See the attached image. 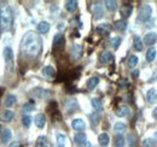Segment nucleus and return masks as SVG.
I'll return each mask as SVG.
<instances>
[{
	"instance_id": "1",
	"label": "nucleus",
	"mask_w": 157,
	"mask_h": 147,
	"mask_svg": "<svg viewBox=\"0 0 157 147\" xmlns=\"http://www.w3.org/2000/svg\"><path fill=\"white\" fill-rule=\"evenodd\" d=\"M42 50V40L34 32H27L22 37L21 42V51L28 57L35 58Z\"/></svg>"
},
{
	"instance_id": "2",
	"label": "nucleus",
	"mask_w": 157,
	"mask_h": 147,
	"mask_svg": "<svg viewBox=\"0 0 157 147\" xmlns=\"http://www.w3.org/2000/svg\"><path fill=\"white\" fill-rule=\"evenodd\" d=\"M13 21L11 7L7 2H0V33L10 30Z\"/></svg>"
},
{
	"instance_id": "3",
	"label": "nucleus",
	"mask_w": 157,
	"mask_h": 147,
	"mask_svg": "<svg viewBox=\"0 0 157 147\" xmlns=\"http://www.w3.org/2000/svg\"><path fill=\"white\" fill-rule=\"evenodd\" d=\"M151 15H152V9L150 5H144L140 11H139V19L143 21V22H146L151 18Z\"/></svg>"
},
{
	"instance_id": "4",
	"label": "nucleus",
	"mask_w": 157,
	"mask_h": 147,
	"mask_svg": "<svg viewBox=\"0 0 157 147\" xmlns=\"http://www.w3.org/2000/svg\"><path fill=\"white\" fill-rule=\"evenodd\" d=\"M2 53H4V59L6 62V66L11 70V64L13 63V51H12V48L11 47H5Z\"/></svg>"
},
{
	"instance_id": "5",
	"label": "nucleus",
	"mask_w": 157,
	"mask_h": 147,
	"mask_svg": "<svg viewBox=\"0 0 157 147\" xmlns=\"http://www.w3.org/2000/svg\"><path fill=\"white\" fill-rule=\"evenodd\" d=\"M92 12L94 15V18L99 19L104 16V9H103V4L99 2V1H96L92 4Z\"/></svg>"
},
{
	"instance_id": "6",
	"label": "nucleus",
	"mask_w": 157,
	"mask_h": 147,
	"mask_svg": "<svg viewBox=\"0 0 157 147\" xmlns=\"http://www.w3.org/2000/svg\"><path fill=\"white\" fill-rule=\"evenodd\" d=\"M82 51H83V48H82L81 45L74 43L73 47H71V52H70L71 58H73L74 60H78V59L81 58V55H82Z\"/></svg>"
},
{
	"instance_id": "7",
	"label": "nucleus",
	"mask_w": 157,
	"mask_h": 147,
	"mask_svg": "<svg viewBox=\"0 0 157 147\" xmlns=\"http://www.w3.org/2000/svg\"><path fill=\"white\" fill-rule=\"evenodd\" d=\"M64 42H65V40H64V36L62 35V34H56L55 37H53V50L55 51H57V50H62V47L64 46Z\"/></svg>"
},
{
	"instance_id": "8",
	"label": "nucleus",
	"mask_w": 157,
	"mask_h": 147,
	"mask_svg": "<svg viewBox=\"0 0 157 147\" xmlns=\"http://www.w3.org/2000/svg\"><path fill=\"white\" fill-rule=\"evenodd\" d=\"M132 11H133V6L132 5H128V4L122 5V7L120 9V13H121V16L123 18H128L132 15Z\"/></svg>"
},
{
	"instance_id": "9",
	"label": "nucleus",
	"mask_w": 157,
	"mask_h": 147,
	"mask_svg": "<svg viewBox=\"0 0 157 147\" xmlns=\"http://www.w3.org/2000/svg\"><path fill=\"white\" fill-rule=\"evenodd\" d=\"M110 30H111V27L108 23H101L96 28V32L98 34H101V35H108L110 33Z\"/></svg>"
},
{
	"instance_id": "10",
	"label": "nucleus",
	"mask_w": 157,
	"mask_h": 147,
	"mask_svg": "<svg viewBox=\"0 0 157 147\" xmlns=\"http://www.w3.org/2000/svg\"><path fill=\"white\" fill-rule=\"evenodd\" d=\"M34 123H35V126H36L38 128H44L45 124H46V117H45V115L38 113V115L34 117Z\"/></svg>"
},
{
	"instance_id": "11",
	"label": "nucleus",
	"mask_w": 157,
	"mask_h": 147,
	"mask_svg": "<svg viewBox=\"0 0 157 147\" xmlns=\"http://www.w3.org/2000/svg\"><path fill=\"white\" fill-rule=\"evenodd\" d=\"M113 53L111 52H109V51H104V52H101L100 55H99V60H100V63H103V64H106V63H110L111 60H113Z\"/></svg>"
},
{
	"instance_id": "12",
	"label": "nucleus",
	"mask_w": 157,
	"mask_h": 147,
	"mask_svg": "<svg viewBox=\"0 0 157 147\" xmlns=\"http://www.w3.org/2000/svg\"><path fill=\"white\" fill-rule=\"evenodd\" d=\"M131 113V109L127 105H120L116 110V115L118 117H127Z\"/></svg>"
},
{
	"instance_id": "13",
	"label": "nucleus",
	"mask_w": 157,
	"mask_h": 147,
	"mask_svg": "<svg viewBox=\"0 0 157 147\" xmlns=\"http://www.w3.org/2000/svg\"><path fill=\"white\" fill-rule=\"evenodd\" d=\"M157 41V35L156 33H154V32H151V33H147L145 37H144V43L145 45H154L155 42Z\"/></svg>"
},
{
	"instance_id": "14",
	"label": "nucleus",
	"mask_w": 157,
	"mask_h": 147,
	"mask_svg": "<svg viewBox=\"0 0 157 147\" xmlns=\"http://www.w3.org/2000/svg\"><path fill=\"white\" fill-rule=\"evenodd\" d=\"M33 92V95L36 96V98H46L48 95H51V92L50 91H46L44 88H35L32 91Z\"/></svg>"
},
{
	"instance_id": "15",
	"label": "nucleus",
	"mask_w": 157,
	"mask_h": 147,
	"mask_svg": "<svg viewBox=\"0 0 157 147\" xmlns=\"http://www.w3.org/2000/svg\"><path fill=\"white\" fill-rule=\"evenodd\" d=\"M13 117H15V113H13V111H11V110H5L0 115V118H1V121H4V122H10Z\"/></svg>"
},
{
	"instance_id": "16",
	"label": "nucleus",
	"mask_w": 157,
	"mask_h": 147,
	"mask_svg": "<svg viewBox=\"0 0 157 147\" xmlns=\"http://www.w3.org/2000/svg\"><path fill=\"white\" fill-rule=\"evenodd\" d=\"M76 107H78V103L75 99H68L65 101V109L68 110V112H73Z\"/></svg>"
},
{
	"instance_id": "17",
	"label": "nucleus",
	"mask_w": 157,
	"mask_h": 147,
	"mask_svg": "<svg viewBox=\"0 0 157 147\" xmlns=\"http://www.w3.org/2000/svg\"><path fill=\"white\" fill-rule=\"evenodd\" d=\"M98 141H99V145L103 147L108 146L109 145V141H110V139H109V135L106 134V133H103V134H100L98 136Z\"/></svg>"
},
{
	"instance_id": "18",
	"label": "nucleus",
	"mask_w": 157,
	"mask_h": 147,
	"mask_svg": "<svg viewBox=\"0 0 157 147\" xmlns=\"http://www.w3.org/2000/svg\"><path fill=\"white\" fill-rule=\"evenodd\" d=\"M71 126L75 130H83L85 129V122L81 119V118H75L73 122H71Z\"/></svg>"
},
{
	"instance_id": "19",
	"label": "nucleus",
	"mask_w": 157,
	"mask_h": 147,
	"mask_svg": "<svg viewBox=\"0 0 157 147\" xmlns=\"http://www.w3.org/2000/svg\"><path fill=\"white\" fill-rule=\"evenodd\" d=\"M42 75L45 76V77H48V78H51V77H55V75H56V71H55V69L52 68V66H45L44 69H42Z\"/></svg>"
},
{
	"instance_id": "20",
	"label": "nucleus",
	"mask_w": 157,
	"mask_h": 147,
	"mask_svg": "<svg viewBox=\"0 0 157 147\" xmlns=\"http://www.w3.org/2000/svg\"><path fill=\"white\" fill-rule=\"evenodd\" d=\"M99 83V78L97 77V76H93V77H91L88 81H87V88L88 89H94L97 86H98Z\"/></svg>"
},
{
	"instance_id": "21",
	"label": "nucleus",
	"mask_w": 157,
	"mask_h": 147,
	"mask_svg": "<svg viewBox=\"0 0 157 147\" xmlns=\"http://www.w3.org/2000/svg\"><path fill=\"white\" fill-rule=\"evenodd\" d=\"M127 24H128V23H127L126 19H120V21H116V22H115L114 27L117 29L118 32H123V30H126Z\"/></svg>"
},
{
	"instance_id": "22",
	"label": "nucleus",
	"mask_w": 157,
	"mask_h": 147,
	"mask_svg": "<svg viewBox=\"0 0 157 147\" xmlns=\"http://www.w3.org/2000/svg\"><path fill=\"white\" fill-rule=\"evenodd\" d=\"M16 101H17V98H16V95H13V94H9L7 96H6V99H5V106H7V107H10V106H12V105H15L16 104Z\"/></svg>"
},
{
	"instance_id": "23",
	"label": "nucleus",
	"mask_w": 157,
	"mask_h": 147,
	"mask_svg": "<svg viewBox=\"0 0 157 147\" xmlns=\"http://www.w3.org/2000/svg\"><path fill=\"white\" fill-rule=\"evenodd\" d=\"M38 30L41 34H46L50 32V24L47 22H40L38 24Z\"/></svg>"
},
{
	"instance_id": "24",
	"label": "nucleus",
	"mask_w": 157,
	"mask_h": 147,
	"mask_svg": "<svg viewBox=\"0 0 157 147\" xmlns=\"http://www.w3.org/2000/svg\"><path fill=\"white\" fill-rule=\"evenodd\" d=\"M133 47H134V50H137V51H143V48H144V43H143L141 39H140L139 36H134V40H133Z\"/></svg>"
},
{
	"instance_id": "25",
	"label": "nucleus",
	"mask_w": 157,
	"mask_h": 147,
	"mask_svg": "<svg viewBox=\"0 0 157 147\" xmlns=\"http://www.w3.org/2000/svg\"><path fill=\"white\" fill-rule=\"evenodd\" d=\"M65 9L69 11V12H74L76 9H78V1H74V0H69L65 2Z\"/></svg>"
},
{
	"instance_id": "26",
	"label": "nucleus",
	"mask_w": 157,
	"mask_h": 147,
	"mask_svg": "<svg viewBox=\"0 0 157 147\" xmlns=\"http://www.w3.org/2000/svg\"><path fill=\"white\" fill-rule=\"evenodd\" d=\"M11 130L9 128H6V129H4V131H2V134H1V142L2 144H6L10 139H11Z\"/></svg>"
},
{
	"instance_id": "27",
	"label": "nucleus",
	"mask_w": 157,
	"mask_h": 147,
	"mask_svg": "<svg viewBox=\"0 0 157 147\" xmlns=\"http://www.w3.org/2000/svg\"><path fill=\"white\" fill-rule=\"evenodd\" d=\"M146 99L149 103H155L157 100V92L155 89H149L146 94Z\"/></svg>"
},
{
	"instance_id": "28",
	"label": "nucleus",
	"mask_w": 157,
	"mask_h": 147,
	"mask_svg": "<svg viewBox=\"0 0 157 147\" xmlns=\"http://www.w3.org/2000/svg\"><path fill=\"white\" fill-rule=\"evenodd\" d=\"M48 140L46 136H39L38 140H36V145L35 147H48Z\"/></svg>"
},
{
	"instance_id": "29",
	"label": "nucleus",
	"mask_w": 157,
	"mask_h": 147,
	"mask_svg": "<svg viewBox=\"0 0 157 147\" xmlns=\"http://www.w3.org/2000/svg\"><path fill=\"white\" fill-rule=\"evenodd\" d=\"M104 4L109 11H115L117 9V2L114 0H106V1H104Z\"/></svg>"
},
{
	"instance_id": "30",
	"label": "nucleus",
	"mask_w": 157,
	"mask_h": 147,
	"mask_svg": "<svg viewBox=\"0 0 157 147\" xmlns=\"http://www.w3.org/2000/svg\"><path fill=\"white\" fill-rule=\"evenodd\" d=\"M86 139H87V138H86V134H85V133H78V134H75V136H74V141L78 142V145L82 144V142H85V141H87Z\"/></svg>"
},
{
	"instance_id": "31",
	"label": "nucleus",
	"mask_w": 157,
	"mask_h": 147,
	"mask_svg": "<svg viewBox=\"0 0 157 147\" xmlns=\"http://www.w3.org/2000/svg\"><path fill=\"white\" fill-rule=\"evenodd\" d=\"M92 106L97 111L103 110V103H101V100L98 99V98H93V99H92Z\"/></svg>"
},
{
	"instance_id": "32",
	"label": "nucleus",
	"mask_w": 157,
	"mask_h": 147,
	"mask_svg": "<svg viewBox=\"0 0 157 147\" xmlns=\"http://www.w3.org/2000/svg\"><path fill=\"white\" fill-rule=\"evenodd\" d=\"M34 110V101L33 100H29L28 103H25L23 106H22V111L23 112H30V111Z\"/></svg>"
},
{
	"instance_id": "33",
	"label": "nucleus",
	"mask_w": 157,
	"mask_h": 147,
	"mask_svg": "<svg viewBox=\"0 0 157 147\" xmlns=\"http://www.w3.org/2000/svg\"><path fill=\"white\" fill-rule=\"evenodd\" d=\"M138 62H139V59H138L137 55H131L129 58H128V62H127V65H128V68H134L136 65L138 64Z\"/></svg>"
},
{
	"instance_id": "34",
	"label": "nucleus",
	"mask_w": 157,
	"mask_h": 147,
	"mask_svg": "<svg viewBox=\"0 0 157 147\" xmlns=\"http://www.w3.org/2000/svg\"><path fill=\"white\" fill-rule=\"evenodd\" d=\"M124 138L122 136V135H116L115 136V141H114V144H115V147H123L124 146Z\"/></svg>"
},
{
	"instance_id": "35",
	"label": "nucleus",
	"mask_w": 157,
	"mask_h": 147,
	"mask_svg": "<svg viewBox=\"0 0 157 147\" xmlns=\"http://www.w3.org/2000/svg\"><path fill=\"white\" fill-rule=\"evenodd\" d=\"M155 57H156V50H155L154 47L149 48V51H147V53H146V60H147V62H152V60L155 59Z\"/></svg>"
},
{
	"instance_id": "36",
	"label": "nucleus",
	"mask_w": 157,
	"mask_h": 147,
	"mask_svg": "<svg viewBox=\"0 0 157 147\" xmlns=\"http://www.w3.org/2000/svg\"><path fill=\"white\" fill-rule=\"evenodd\" d=\"M65 146V135L64 134H57V147Z\"/></svg>"
},
{
	"instance_id": "37",
	"label": "nucleus",
	"mask_w": 157,
	"mask_h": 147,
	"mask_svg": "<svg viewBox=\"0 0 157 147\" xmlns=\"http://www.w3.org/2000/svg\"><path fill=\"white\" fill-rule=\"evenodd\" d=\"M144 147H156V140L155 139H145L143 141Z\"/></svg>"
},
{
	"instance_id": "38",
	"label": "nucleus",
	"mask_w": 157,
	"mask_h": 147,
	"mask_svg": "<svg viewBox=\"0 0 157 147\" xmlns=\"http://www.w3.org/2000/svg\"><path fill=\"white\" fill-rule=\"evenodd\" d=\"M114 130H115L116 133H122V131L126 130V124L122 123V122H117V123H115V126H114Z\"/></svg>"
},
{
	"instance_id": "39",
	"label": "nucleus",
	"mask_w": 157,
	"mask_h": 147,
	"mask_svg": "<svg viewBox=\"0 0 157 147\" xmlns=\"http://www.w3.org/2000/svg\"><path fill=\"white\" fill-rule=\"evenodd\" d=\"M120 43H121V39L118 36L116 37H113L111 40H110V45L114 47V48H118V46H120Z\"/></svg>"
},
{
	"instance_id": "40",
	"label": "nucleus",
	"mask_w": 157,
	"mask_h": 147,
	"mask_svg": "<svg viewBox=\"0 0 157 147\" xmlns=\"http://www.w3.org/2000/svg\"><path fill=\"white\" fill-rule=\"evenodd\" d=\"M30 123H32V117H29V116H23L22 117V124L24 126V127H29L30 126Z\"/></svg>"
},
{
	"instance_id": "41",
	"label": "nucleus",
	"mask_w": 157,
	"mask_h": 147,
	"mask_svg": "<svg viewBox=\"0 0 157 147\" xmlns=\"http://www.w3.org/2000/svg\"><path fill=\"white\" fill-rule=\"evenodd\" d=\"M90 118H91V122H92V124H93V126H96V124L98 123V121H99V116H98V113H97V112H94V113H92V115L90 116Z\"/></svg>"
},
{
	"instance_id": "42",
	"label": "nucleus",
	"mask_w": 157,
	"mask_h": 147,
	"mask_svg": "<svg viewBox=\"0 0 157 147\" xmlns=\"http://www.w3.org/2000/svg\"><path fill=\"white\" fill-rule=\"evenodd\" d=\"M128 144H129L131 146H134V145H136V136H134L133 134H129V135H128Z\"/></svg>"
},
{
	"instance_id": "43",
	"label": "nucleus",
	"mask_w": 157,
	"mask_h": 147,
	"mask_svg": "<svg viewBox=\"0 0 157 147\" xmlns=\"http://www.w3.org/2000/svg\"><path fill=\"white\" fill-rule=\"evenodd\" d=\"M91 142H88V141H85V142H82V144H80L78 147H91Z\"/></svg>"
},
{
	"instance_id": "44",
	"label": "nucleus",
	"mask_w": 157,
	"mask_h": 147,
	"mask_svg": "<svg viewBox=\"0 0 157 147\" xmlns=\"http://www.w3.org/2000/svg\"><path fill=\"white\" fill-rule=\"evenodd\" d=\"M9 147H21V144L18 141H13L12 144H10V146Z\"/></svg>"
},
{
	"instance_id": "45",
	"label": "nucleus",
	"mask_w": 157,
	"mask_h": 147,
	"mask_svg": "<svg viewBox=\"0 0 157 147\" xmlns=\"http://www.w3.org/2000/svg\"><path fill=\"white\" fill-rule=\"evenodd\" d=\"M132 76H133L134 78L138 77V76H139V70H133V71H132Z\"/></svg>"
},
{
	"instance_id": "46",
	"label": "nucleus",
	"mask_w": 157,
	"mask_h": 147,
	"mask_svg": "<svg viewBox=\"0 0 157 147\" xmlns=\"http://www.w3.org/2000/svg\"><path fill=\"white\" fill-rule=\"evenodd\" d=\"M64 27H65V25H64V23H58V25H57V28H58L59 30H63V29H64Z\"/></svg>"
},
{
	"instance_id": "47",
	"label": "nucleus",
	"mask_w": 157,
	"mask_h": 147,
	"mask_svg": "<svg viewBox=\"0 0 157 147\" xmlns=\"http://www.w3.org/2000/svg\"><path fill=\"white\" fill-rule=\"evenodd\" d=\"M152 116H154L155 119H157V107L156 109H154V111H152Z\"/></svg>"
},
{
	"instance_id": "48",
	"label": "nucleus",
	"mask_w": 157,
	"mask_h": 147,
	"mask_svg": "<svg viewBox=\"0 0 157 147\" xmlns=\"http://www.w3.org/2000/svg\"><path fill=\"white\" fill-rule=\"evenodd\" d=\"M2 92H4V88H0V96L2 95Z\"/></svg>"
},
{
	"instance_id": "49",
	"label": "nucleus",
	"mask_w": 157,
	"mask_h": 147,
	"mask_svg": "<svg viewBox=\"0 0 157 147\" xmlns=\"http://www.w3.org/2000/svg\"><path fill=\"white\" fill-rule=\"evenodd\" d=\"M155 140L157 141V131H155Z\"/></svg>"
},
{
	"instance_id": "50",
	"label": "nucleus",
	"mask_w": 157,
	"mask_h": 147,
	"mask_svg": "<svg viewBox=\"0 0 157 147\" xmlns=\"http://www.w3.org/2000/svg\"><path fill=\"white\" fill-rule=\"evenodd\" d=\"M1 130H2V127H1V124H0V133H1Z\"/></svg>"
}]
</instances>
